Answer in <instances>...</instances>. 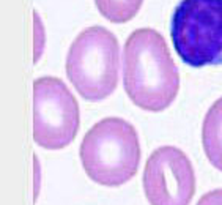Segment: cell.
<instances>
[{
    "label": "cell",
    "mask_w": 222,
    "mask_h": 205,
    "mask_svg": "<svg viewBox=\"0 0 222 205\" xmlns=\"http://www.w3.org/2000/svg\"><path fill=\"white\" fill-rule=\"evenodd\" d=\"M197 205H222V188L213 189L200 197Z\"/></svg>",
    "instance_id": "cell-10"
},
{
    "label": "cell",
    "mask_w": 222,
    "mask_h": 205,
    "mask_svg": "<svg viewBox=\"0 0 222 205\" xmlns=\"http://www.w3.org/2000/svg\"><path fill=\"white\" fill-rule=\"evenodd\" d=\"M202 144L208 161L222 172V98L211 104L203 118Z\"/></svg>",
    "instance_id": "cell-7"
},
{
    "label": "cell",
    "mask_w": 222,
    "mask_h": 205,
    "mask_svg": "<svg viewBox=\"0 0 222 205\" xmlns=\"http://www.w3.org/2000/svg\"><path fill=\"white\" fill-rule=\"evenodd\" d=\"M142 183L150 205H189L195 192V172L183 150L164 145L148 156Z\"/></svg>",
    "instance_id": "cell-6"
},
{
    "label": "cell",
    "mask_w": 222,
    "mask_h": 205,
    "mask_svg": "<svg viewBox=\"0 0 222 205\" xmlns=\"http://www.w3.org/2000/svg\"><path fill=\"white\" fill-rule=\"evenodd\" d=\"M170 36L188 66L222 65V0H181L170 21Z\"/></svg>",
    "instance_id": "cell-4"
},
{
    "label": "cell",
    "mask_w": 222,
    "mask_h": 205,
    "mask_svg": "<svg viewBox=\"0 0 222 205\" xmlns=\"http://www.w3.org/2000/svg\"><path fill=\"white\" fill-rule=\"evenodd\" d=\"M80 112L74 95L58 77L43 76L33 82V141L46 150H60L74 141Z\"/></svg>",
    "instance_id": "cell-5"
},
{
    "label": "cell",
    "mask_w": 222,
    "mask_h": 205,
    "mask_svg": "<svg viewBox=\"0 0 222 205\" xmlns=\"http://www.w3.org/2000/svg\"><path fill=\"white\" fill-rule=\"evenodd\" d=\"M123 85L129 99L148 112L170 106L180 90L178 68L164 36L154 29H137L123 49Z\"/></svg>",
    "instance_id": "cell-1"
},
{
    "label": "cell",
    "mask_w": 222,
    "mask_h": 205,
    "mask_svg": "<svg viewBox=\"0 0 222 205\" xmlns=\"http://www.w3.org/2000/svg\"><path fill=\"white\" fill-rule=\"evenodd\" d=\"M96 8L107 21L123 24L139 13L143 0H95Z\"/></svg>",
    "instance_id": "cell-8"
},
{
    "label": "cell",
    "mask_w": 222,
    "mask_h": 205,
    "mask_svg": "<svg viewBox=\"0 0 222 205\" xmlns=\"http://www.w3.org/2000/svg\"><path fill=\"white\" fill-rule=\"evenodd\" d=\"M120 46L117 36L101 25L84 29L69 46L66 76L84 99L98 103L118 85Z\"/></svg>",
    "instance_id": "cell-3"
},
{
    "label": "cell",
    "mask_w": 222,
    "mask_h": 205,
    "mask_svg": "<svg viewBox=\"0 0 222 205\" xmlns=\"http://www.w3.org/2000/svg\"><path fill=\"white\" fill-rule=\"evenodd\" d=\"M80 162L88 178L103 186H120L137 174L140 142L135 128L120 117H107L87 131Z\"/></svg>",
    "instance_id": "cell-2"
},
{
    "label": "cell",
    "mask_w": 222,
    "mask_h": 205,
    "mask_svg": "<svg viewBox=\"0 0 222 205\" xmlns=\"http://www.w3.org/2000/svg\"><path fill=\"white\" fill-rule=\"evenodd\" d=\"M33 27H35V48H33V63H36L41 59L43 51H44V44H46V32H44V25L40 17V14L36 11H33Z\"/></svg>",
    "instance_id": "cell-9"
},
{
    "label": "cell",
    "mask_w": 222,
    "mask_h": 205,
    "mask_svg": "<svg viewBox=\"0 0 222 205\" xmlns=\"http://www.w3.org/2000/svg\"><path fill=\"white\" fill-rule=\"evenodd\" d=\"M33 162H35V200L38 197V191H40V162H38L36 156L33 158Z\"/></svg>",
    "instance_id": "cell-11"
}]
</instances>
